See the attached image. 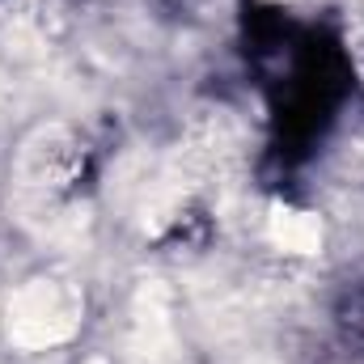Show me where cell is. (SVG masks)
<instances>
[{"label":"cell","instance_id":"obj_6","mask_svg":"<svg viewBox=\"0 0 364 364\" xmlns=\"http://www.w3.org/2000/svg\"><path fill=\"white\" fill-rule=\"evenodd\" d=\"M259 364H263V360H259Z\"/></svg>","mask_w":364,"mask_h":364},{"label":"cell","instance_id":"obj_5","mask_svg":"<svg viewBox=\"0 0 364 364\" xmlns=\"http://www.w3.org/2000/svg\"><path fill=\"white\" fill-rule=\"evenodd\" d=\"M85 364H106V360H102V356H93V360H85Z\"/></svg>","mask_w":364,"mask_h":364},{"label":"cell","instance_id":"obj_4","mask_svg":"<svg viewBox=\"0 0 364 364\" xmlns=\"http://www.w3.org/2000/svg\"><path fill=\"white\" fill-rule=\"evenodd\" d=\"M267 237H272L275 250L284 255H296V259H309L322 250V220L305 208H288V203H275L272 216H267Z\"/></svg>","mask_w":364,"mask_h":364},{"label":"cell","instance_id":"obj_1","mask_svg":"<svg viewBox=\"0 0 364 364\" xmlns=\"http://www.w3.org/2000/svg\"><path fill=\"white\" fill-rule=\"evenodd\" d=\"M81 318H85L81 284L60 275H34L13 292L4 331H9V343L21 352H47L68 343L81 331Z\"/></svg>","mask_w":364,"mask_h":364},{"label":"cell","instance_id":"obj_2","mask_svg":"<svg viewBox=\"0 0 364 364\" xmlns=\"http://www.w3.org/2000/svg\"><path fill=\"white\" fill-rule=\"evenodd\" d=\"M17 182L34 195H55L85 170V144L64 123H38L17 149Z\"/></svg>","mask_w":364,"mask_h":364},{"label":"cell","instance_id":"obj_3","mask_svg":"<svg viewBox=\"0 0 364 364\" xmlns=\"http://www.w3.org/2000/svg\"><path fill=\"white\" fill-rule=\"evenodd\" d=\"M127 352L140 364L174 360V318H170V292L153 279L140 284L132 296V322H127Z\"/></svg>","mask_w":364,"mask_h":364}]
</instances>
